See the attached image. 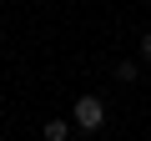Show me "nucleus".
Listing matches in <instances>:
<instances>
[{"mask_svg": "<svg viewBox=\"0 0 151 141\" xmlns=\"http://www.w3.org/2000/svg\"><path fill=\"white\" fill-rule=\"evenodd\" d=\"M141 55H146V60H151V30H146V35H141Z\"/></svg>", "mask_w": 151, "mask_h": 141, "instance_id": "20e7f679", "label": "nucleus"}, {"mask_svg": "<svg viewBox=\"0 0 151 141\" xmlns=\"http://www.w3.org/2000/svg\"><path fill=\"white\" fill-rule=\"evenodd\" d=\"M40 136H45V141H70V121H45Z\"/></svg>", "mask_w": 151, "mask_h": 141, "instance_id": "f03ea898", "label": "nucleus"}, {"mask_svg": "<svg viewBox=\"0 0 151 141\" xmlns=\"http://www.w3.org/2000/svg\"><path fill=\"white\" fill-rule=\"evenodd\" d=\"M0 106H5V101H0Z\"/></svg>", "mask_w": 151, "mask_h": 141, "instance_id": "39448f33", "label": "nucleus"}, {"mask_svg": "<svg viewBox=\"0 0 151 141\" xmlns=\"http://www.w3.org/2000/svg\"><path fill=\"white\" fill-rule=\"evenodd\" d=\"M70 116H76V126H81V131H101V126H106V106H101V96H81Z\"/></svg>", "mask_w": 151, "mask_h": 141, "instance_id": "f257e3e1", "label": "nucleus"}, {"mask_svg": "<svg viewBox=\"0 0 151 141\" xmlns=\"http://www.w3.org/2000/svg\"><path fill=\"white\" fill-rule=\"evenodd\" d=\"M116 81H121V86L136 81V60H116Z\"/></svg>", "mask_w": 151, "mask_h": 141, "instance_id": "7ed1b4c3", "label": "nucleus"}]
</instances>
